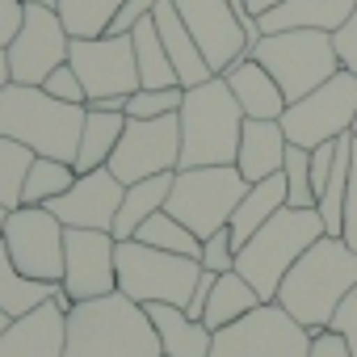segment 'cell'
Returning <instances> with one entry per match:
<instances>
[{
	"label": "cell",
	"mask_w": 357,
	"mask_h": 357,
	"mask_svg": "<svg viewBox=\"0 0 357 357\" xmlns=\"http://www.w3.org/2000/svg\"><path fill=\"white\" fill-rule=\"evenodd\" d=\"M353 286H357V252L340 236H319L294 261V269L282 278L273 303L286 307L315 336V332H324L332 324L336 307L344 303V294Z\"/></svg>",
	"instance_id": "6da1fadb"
},
{
	"label": "cell",
	"mask_w": 357,
	"mask_h": 357,
	"mask_svg": "<svg viewBox=\"0 0 357 357\" xmlns=\"http://www.w3.org/2000/svg\"><path fill=\"white\" fill-rule=\"evenodd\" d=\"M63 357H164L147 307L126 294H105L76 303L68 311V349Z\"/></svg>",
	"instance_id": "7a4b0ae2"
},
{
	"label": "cell",
	"mask_w": 357,
	"mask_h": 357,
	"mask_svg": "<svg viewBox=\"0 0 357 357\" xmlns=\"http://www.w3.org/2000/svg\"><path fill=\"white\" fill-rule=\"evenodd\" d=\"M80 130H84V105H63L34 84H5V93H0V139H13L34 155L72 164Z\"/></svg>",
	"instance_id": "3957f363"
},
{
	"label": "cell",
	"mask_w": 357,
	"mask_h": 357,
	"mask_svg": "<svg viewBox=\"0 0 357 357\" xmlns=\"http://www.w3.org/2000/svg\"><path fill=\"white\" fill-rule=\"evenodd\" d=\"M176 122H181V168L236 164L240 130L248 118H244V109L223 76H211L206 84L185 89Z\"/></svg>",
	"instance_id": "277c9868"
},
{
	"label": "cell",
	"mask_w": 357,
	"mask_h": 357,
	"mask_svg": "<svg viewBox=\"0 0 357 357\" xmlns=\"http://www.w3.org/2000/svg\"><path fill=\"white\" fill-rule=\"evenodd\" d=\"M319 236H328L319 211L282 206V211H278V215H273L240 252H236V273L257 290L261 303H273L282 278L294 269V261H298Z\"/></svg>",
	"instance_id": "5b68a950"
},
{
	"label": "cell",
	"mask_w": 357,
	"mask_h": 357,
	"mask_svg": "<svg viewBox=\"0 0 357 357\" xmlns=\"http://www.w3.org/2000/svg\"><path fill=\"white\" fill-rule=\"evenodd\" d=\"M248 194V181L240 176L236 164H215V168H176L172 172V190L164 211L185 223L198 240L215 236L219 227L231 223L240 198Z\"/></svg>",
	"instance_id": "8992f818"
},
{
	"label": "cell",
	"mask_w": 357,
	"mask_h": 357,
	"mask_svg": "<svg viewBox=\"0 0 357 357\" xmlns=\"http://www.w3.org/2000/svg\"><path fill=\"white\" fill-rule=\"evenodd\" d=\"M114 265H118V294H126L139 307H151V303L185 307L202 278V261L160 252L139 240H122L114 248Z\"/></svg>",
	"instance_id": "52a82bcc"
},
{
	"label": "cell",
	"mask_w": 357,
	"mask_h": 357,
	"mask_svg": "<svg viewBox=\"0 0 357 357\" xmlns=\"http://www.w3.org/2000/svg\"><path fill=\"white\" fill-rule=\"evenodd\" d=\"M282 89L286 105L315 93L324 80H332L340 72L332 34L324 30H286V34H265L252 51H248Z\"/></svg>",
	"instance_id": "ba28073f"
},
{
	"label": "cell",
	"mask_w": 357,
	"mask_h": 357,
	"mask_svg": "<svg viewBox=\"0 0 357 357\" xmlns=\"http://www.w3.org/2000/svg\"><path fill=\"white\" fill-rule=\"evenodd\" d=\"M353 118H357V76L340 68L315 93L290 101L278 122L286 130V143L311 151L319 143H332L340 135H353Z\"/></svg>",
	"instance_id": "9c48e42d"
},
{
	"label": "cell",
	"mask_w": 357,
	"mask_h": 357,
	"mask_svg": "<svg viewBox=\"0 0 357 357\" xmlns=\"http://www.w3.org/2000/svg\"><path fill=\"white\" fill-rule=\"evenodd\" d=\"M311 332L278 303L252 307L244 319L215 332L211 357H307Z\"/></svg>",
	"instance_id": "30bf717a"
},
{
	"label": "cell",
	"mask_w": 357,
	"mask_h": 357,
	"mask_svg": "<svg viewBox=\"0 0 357 357\" xmlns=\"http://www.w3.org/2000/svg\"><path fill=\"white\" fill-rule=\"evenodd\" d=\"M122 185L147 181L160 172H176L181 168V122L176 114L168 118H126V130L105 164Z\"/></svg>",
	"instance_id": "8fae6325"
},
{
	"label": "cell",
	"mask_w": 357,
	"mask_h": 357,
	"mask_svg": "<svg viewBox=\"0 0 357 357\" xmlns=\"http://www.w3.org/2000/svg\"><path fill=\"white\" fill-rule=\"evenodd\" d=\"M68 51H72V34L63 26V17L47 5H26V17H22V30L17 38L5 47V59H9V76L13 84H34L43 89V80L68 63Z\"/></svg>",
	"instance_id": "7c38bea8"
},
{
	"label": "cell",
	"mask_w": 357,
	"mask_h": 357,
	"mask_svg": "<svg viewBox=\"0 0 357 357\" xmlns=\"http://www.w3.org/2000/svg\"><path fill=\"white\" fill-rule=\"evenodd\" d=\"M63 236L68 227L47 206H17L5 223V252L9 261L34 282H63Z\"/></svg>",
	"instance_id": "4fadbf2b"
},
{
	"label": "cell",
	"mask_w": 357,
	"mask_h": 357,
	"mask_svg": "<svg viewBox=\"0 0 357 357\" xmlns=\"http://www.w3.org/2000/svg\"><path fill=\"white\" fill-rule=\"evenodd\" d=\"M72 72L80 76L89 101L101 97H130L139 93V63H135V43L130 34H101V38H72L68 51Z\"/></svg>",
	"instance_id": "5bb4252c"
},
{
	"label": "cell",
	"mask_w": 357,
	"mask_h": 357,
	"mask_svg": "<svg viewBox=\"0 0 357 357\" xmlns=\"http://www.w3.org/2000/svg\"><path fill=\"white\" fill-rule=\"evenodd\" d=\"M114 248H118V240L109 231L68 227V236H63V290L76 303L105 298V294L118 290Z\"/></svg>",
	"instance_id": "9a60e30c"
},
{
	"label": "cell",
	"mask_w": 357,
	"mask_h": 357,
	"mask_svg": "<svg viewBox=\"0 0 357 357\" xmlns=\"http://www.w3.org/2000/svg\"><path fill=\"white\" fill-rule=\"evenodd\" d=\"M172 9L181 13L185 30L194 34L198 51L206 55L215 76H223L231 63H240L248 55V38L236 22L231 0H172Z\"/></svg>",
	"instance_id": "2e32d148"
},
{
	"label": "cell",
	"mask_w": 357,
	"mask_h": 357,
	"mask_svg": "<svg viewBox=\"0 0 357 357\" xmlns=\"http://www.w3.org/2000/svg\"><path fill=\"white\" fill-rule=\"evenodd\" d=\"M126 185L109 168L97 172H80L76 185L68 194H59L55 202H47V211L63 223V227H84V231H114L118 206H122Z\"/></svg>",
	"instance_id": "e0dca14e"
},
{
	"label": "cell",
	"mask_w": 357,
	"mask_h": 357,
	"mask_svg": "<svg viewBox=\"0 0 357 357\" xmlns=\"http://www.w3.org/2000/svg\"><path fill=\"white\" fill-rule=\"evenodd\" d=\"M68 349V315L55 303L13 319L0 332V357H63Z\"/></svg>",
	"instance_id": "ac0fdd59"
},
{
	"label": "cell",
	"mask_w": 357,
	"mask_h": 357,
	"mask_svg": "<svg viewBox=\"0 0 357 357\" xmlns=\"http://www.w3.org/2000/svg\"><path fill=\"white\" fill-rule=\"evenodd\" d=\"M151 22H155V30H160V43H164V51H168V59H172V72H176V80H181V89H198V84H206V80L215 76L211 63H206V55L198 51L194 34L185 30L181 13L172 9V0H160L155 13H151Z\"/></svg>",
	"instance_id": "d6986e66"
},
{
	"label": "cell",
	"mask_w": 357,
	"mask_h": 357,
	"mask_svg": "<svg viewBox=\"0 0 357 357\" xmlns=\"http://www.w3.org/2000/svg\"><path fill=\"white\" fill-rule=\"evenodd\" d=\"M286 164V130L282 122H261V118H248L244 130H240V151H236V168L248 185L257 181H269L278 176Z\"/></svg>",
	"instance_id": "ffe728a7"
},
{
	"label": "cell",
	"mask_w": 357,
	"mask_h": 357,
	"mask_svg": "<svg viewBox=\"0 0 357 357\" xmlns=\"http://www.w3.org/2000/svg\"><path fill=\"white\" fill-rule=\"evenodd\" d=\"M357 0H282L278 9L261 13V34H286V30H324L336 34Z\"/></svg>",
	"instance_id": "44dd1931"
},
{
	"label": "cell",
	"mask_w": 357,
	"mask_h": 357,
	"mask_svg": "<svg viewBox=\"0 0 357 357\" xmlns=\"http://www.w3.org/2000/svg\"><path fill=\"white\" fill-rule=\"evenodd\" d=\"M223 80H227V89L236 93V101H240L244 118L278 122V118L286 114V97H282L278 80H273V76H269L252 55H244L240 63H231V68L223 72Z\"/></svg>",
	"instance_id": "7402d4cb"
},
{
	"label": "cell",
	"mask_w": 357,
	"mask_h": 357,
	"mask_svg": "<svg viewBox=\"0 0 357 357\" xmlns=\"http://www.w3.org/2000/svg\"><path fill=\"white\" fill-rule=\"evenodd\" d=\"M147 315H151V324H155V336H160L164 357H211L215 332H211L202 319H190L185 307L151 303Z\"/></svg>",
	"instance_id": "603a6c76"
},
{
	"label": "cell",
	"mask_w": 357,
	"mask_h": 357,
	"mask_svg": "<svg viewBox=\"0 0 357 357\" xmlns=\"http://www.w3.org/2000/svg\"><path fill=\"white\" fill-rule=\"evenodd\" d=\"M286 206V176L278 172V176H269V181H257V185H248V194L240 198V206H236V215H231V240H236V248H244L278 211Z\"/></svg>",
	"instance_id": "cb8c5ba5"
},
{
	"label": "cell",
	"mask_w": 357,
	"mask_h": 357,
	"mask_svg": "<svg viewBox=\"0 0 357 357\" xmlns=\"http://www.w3.org/2000/svg\"><path fill=\"white\" fill-rule=\"evenodd\" d=\"M168 190H172V172H160V176H147V181H135V185H126V194H122V206H118V219H114V240L122 244V240H135V231L151 219V215H160L164 211V202H168Z\"/></svg>",
	"instance_id": "d4e9b609"
},
{
	"label": "cell",
	"mask_w": 357,
	"mask_h": 357,
	"mask_svg": "<svg viewBox=\"0 0 357 357\" xmlns=\"http://www.w3.org/2000/svg\"><path fill=\"white\" fill-rule=\"evenodd\" d=\"M126 130V114H105V109H84V130H80V147L72 168L76 172H97L109 164L118 139Z\"/></svg>",
	"instance_id": "484cf974"
},
{
	"label": "cell",
	"mask_w": 357,
	"mask_h": 357,
	"mask_svg": "<svg viewBox=\"0 0 357 357\" xmlns=\"http://www.w3.org/2000/svg\"><path fill=\"white\" fill-rule=\"evenodd\" d=\"M252 307H261L257 290H252L236 269H231V273H219V278H215V290H211V298H206L202 324H206L211 332H219V328H227V324L244 319Z\"/></svg>",
	"instance_id": "4316f807"
},
{
	"label": "cell",
	"mask_w": 357,
	"mask_h": 357,
	"mask_svg": "<svg viewBox=\"0 0 357 357\" xmlns=\"http://www.w3.org/2000/svg\"><path fill=\"white\" fill-rule=\"evenodd\" d=\"M51 290H55V282L47 286V282L26 278V273L9 261L5 244H0V311H5L9 319H22V315L38 311L43 303H51Z\"/></svg>",
	"instance_id": "83f0119b"
},
{
	"label": "cell",
	"mask_w": 357,
	"mask_h": 357,
	"mask_svg": "<svg viewBox=\"0 0 357 357\" xmlns=\"http://www.w3.org/2000/svg\"><path fill=\"white\" fill-rule=\"evenodd\" d=\"M130 43H135V63H139V84L143 89H176V84H181L176 72H172V59H168L151 17H143L130 30Z\"/></svg>",
	"instance_id": "f1b7e54d"
},
{
	"label": "cell",
	"mask_w": 357,
	"mask_h": 357,
	"mask_svg": "<svg viewBox=\"0 0 357 357\" xmlns=\"http://www.w3.org/2000/svg\"><path fill=\"white\" fill-rule=\"evenodd\" d=\"M76 168L68 160H51V155H34L30 164V176H26V194H22V206H47L55 202L59 194H68L76 185Z\"/></svg>",
	"instance_id": "f546056e"
},
{
	"label": "cell",
	"mask_w": 357,
	"mask_h": 357,
	"mask_svg": "<svg viewBox=\"0 0 357 357\" xmlns=\"http://www.w3.org/2000/svg\"><path fill=\"white\" fill-rule=\"evenodd\" d=\"M126 0H59L55 13L63 17L72 38H101L109 34V22L118 17V9Z\"/></svg>",
	"instance_id": "4dcf8cb0"
},
{
	"label": "cell",
	"mask_w": 357,
	"mask_h": 357,
	"mask_svg": "<svg viewBox=\"0 0 357 357\" xmlns=\"http://www.w3.org/2000/svg\"><path fill=\"white\" fill-rule=\"evenodd\" d=\"M135 240L139 244H147V248H160V252H176V257H202V240L185 227V223H176L168 211H160V215H151L139 231H135Z\"/></svg>",
	"instance_id": "1f68e13d"
},
{
	"label": "cell",
	"mask_w": 357,
	"mask_h": 357,
	"mask_svg": "<svg viewBox=\"0 0 357 357\" xmlns=\"http://www.w3.org/2000/svg\"><path fill=\"white\" fill-rule=\"evenodd\" d=\"M30 164H34V151L30 147H22L13 139H0V206H5V211H17L22 206Z\"/></svg>",
	"instance_id": "d6a6232c"
},
{
	"label": "cell",
	"mask_w": 357,
	"mask_h": 357,
	"mask_svg": "<svg viewBox=\"0 0 357 357\" xmlns=\"http://www.w3.org/2000/svg\"><path fill=\"white\" fill-rule=\"evenodd\" d=\"M282 176H286V206H294V211H315V194H311V151H307V147L286 143Z\"/></svg>",
	"instance_id": "836d02e7"
},
{
	"label": "cell",
	"mask_w": 357,
	"mask_h": 357,
	"mask_svg": "<svg viewBox=\"0 0 357 357\" xmlns=\"http://www.w3.org/2000/svg\"><path fill=\"white\" fill-rule=\"evenodd\" d=\"M181 101H185V89H139L126 97V118H168V114H181Z\"/></svg>",
	"instance_id": "e575fe53"
},
{
	"label": "cell",
	"mask_w": 357,
	"mask_h": 357,
	"mask_svg": "<svg viewBox=\"0 0 357 357\" xmlns=\"http://www.w3.org/2000/svg\"><path fill=\"white\" fill-rule=\"evenodd\" d=\"M236 252H240V248H236V240H231V227H219L215 236L202 240V257H198V261H202L206 273H231V269H236Z\"/></svg>",
	"instance_id": "d590c367"
},
{
	"label": "cell",
	"mask_w": 357,
	"mask_h": 357,
	"mask_svg": "<svg viewBox=\"0 0 357 357\" xmlns=\"http://www.w3.org/2000/svg\"><path fill=\"white\" fill-rule=\"evenodd\" d=\"M43 89L55 97V101H63V105H89V93H84V84H80V76L72 72V63H63V68H55L47 80H43Z\"/></svg>",
	"instance_id": "8d00e7d4"
},
{
	"label": "cell",
	"mask_w": 357,
	"mask_h": 357,
	"mask_svg": "<svg viewBox=\"0 0 357 357\" xmlns=\"http://www.w3.org/2000/svg\"><path fill=\"white\" fill-rule=\"evenodd\" d=\"M340 240L357 252V139H353V160H349V194H344V223Z\"/></svg>",
	"instance_id": "74e56055"
},
{
	"label": "cell",
	"mask_w": 357,
	"mask_h": 357,
	"mask_svg": "<svg viewBox=\"0 0 357 357\" xmlns=\"http://www.w3.org/2000/svg\"><path fill=\"white\" fill-rule=\"evenodd\" d=\"M332 332H340L344 336V344H349V353L357 357V286L344 294V303L336 307V315H332V324H328Z\"/></svg>",
	"instance_id": "f35d334b"
},
{
	"label": "cell",
	"mask_w": 357,
	"mask_h": 357,
	"mask_svg": "<svg viewBox=\"0 0 357 357\" xmlns=\"http://www.w3.org/2000/svg\"><path fill=\"white\" fill-rule=\"evenodd\" d=\"M332 47H336V59H340V68L357 76V5H353L349 22H344V26L332 34Z\"/></svg>",
	"instance_id": "ab89813d"
},
{
	"label": "cell",
	"mask_w": 357,
	"mask_h": 357,
	"mask_svg": "<svg viewBox=\"0 0 357 357\" xmlns=\"http://www.w3.org/2000/svg\"><path fill=\"white\" fill-rule=\"evenodd\" d=\"M155 5H160V0H126V5L118 9V17L109 22V34H114V38H118V34H130L143 17L155 13Z\"/></svg>",
	"instance_id": "60d3db41"
},
{
	"label": "cell",
	"mask_w": 357,
	"mask_h": 357,
	"mask_svg": "<svg viewBox=\"0 0 357 357\" xmlns=\"http://www.w3.org/2000/svg\"><path fill=\"white\" fill-rule=\"evenodd\" d=\"M22 17H26V5H22V0H0V51L17 38Z\"/></svg>",
	"instance_id": "b9f144b4"
},
{
	"label": "cell",
	"mask_w": 357,
	"mask_h": 357,
	"mask_svg": "<svg viewBox=\"0 0 357 357\" xmlns=\"http://www.w3.org/2000/svg\"><path fill=\"white\" fill-rule=\"evenodd\" d=\"M307 357H353V353H349V344H344L340 332L324 328V332L311 336V353H307Z\"/></svg>",
	"instance_id": "7bdbcfd3"
},
{
	"label": "cell",
	"mask_w": 357,
	"mask_h": 357,
	"mask_svg": "<svg viewBox=\"0 0 357 357\" xmlns=\"http://www.w3.org/2000/svg\"><path fill=\"white\" fill-rule=\"evenodd\" d=\"M244 5H248V9H252L257 17H261V13H269V9H278V5H282V0H244Z\"/></svg>",
	"instance_id": "ee69618b"
},
{
	"label": "cell",
	"mask_w": 357,
	"mask_h": 357,
	"mask_svg": "<svg viewBox=\"0 0 357 357\" xmlns=\"http://www.w3.org/2000/svg\"><path fill=\"white\" fill-rule=\"evenodd\" d=\"M5 84H13V76H9V59H5V51H0V93H5Z\"/></svg>",
	"instance_id": "f6af8a7d"
},
{
	"label": "cell",
	"mask_w": 357,
	"mask_h": 357,
	"mask_svg": "<svg viewBox=\"0 0 357 357\" xmlns=\"http://www.w3.org/2000/svg\"><path fill=\"white\" fill-rule=\"evenodd\" d=\"M5 223H9V211L0 206V244H5Z\"/></svg>",
	"instance_id": "bcb514c9"
},
{
	"label": "cell",
	"mask_w": 357,
	"mask_h": 357,
	"mask_svg": "<svg viewBox=\"0 0 357 357\" xmlns=\"http://www.w3.org/2000/svg\"><path fill=\"white\" fill-rule=\"evenodd\" d=\"M22 5H47V9H55L59 0H22Z\"/></svg>",
	"instance_id": "7dc6e473"
},
{
	"label": "cell",
	"mask_w": 357,
	"mask_h": 357,
	"mask_svg": "<svg viewBox=\"0 0 357 357\" xmlns=\"http://www.w3.org/2000/svg\"><path fill=\"white\" fill-rule=\"evenodd\" d=\"M9 324H13V319H9V315H5V311H0V332H5V328H9Z\"/></svg>",
	"instance_id": "c3c4849f"
},
{
	"label": "cell",
	"mask_w": 357,
	"mask_h": 357,
	"mask_svg": "<svg viewBox=\"0 0 357 357\" xmlns=\"http://www.w3.org/2000/svg\"><path fill=\"white\" fill-rule=\"evenodd\" d=\"M353 139H357V118H353Z\"/></svg>",
	"instance_id": "681fc988"
}]
</instances>
